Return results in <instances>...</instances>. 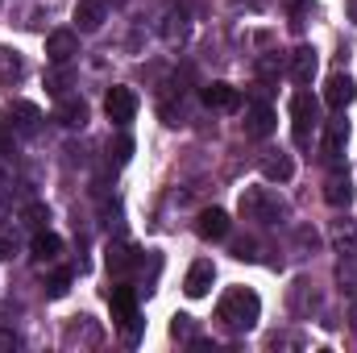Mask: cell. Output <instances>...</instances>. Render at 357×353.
Returning <instances> with one entry per match:
<instances>
[{
  "label": "cell",
  "mask_w": 357,
  "mask_h": 353,
  "mask_svg": "<svg viewBox=\"0 0 357 353\" xmlns=\"http://www.w3.org/2000/svg\"><path fill=\"white\" fill-rule=\"evenodd\" d=\"M21 54L17 50H8V46H0V84H13V80H21Z\"/></svg>",
  "instance_id": "obj_23"
},
{
  "label": "cell",
  "mask_w": 357,
  "mask_h": 353,
  "mask_svg": "<svg viewBox=\"0 0 357 353\" xmlns=\"http://www.w3.org/2000/svg\"><path fill=\"white\" fill-rule=\"evenodd\" d=\"M316 121H320L316 100H312L307 91H295V96H291V137H295V146H307V142H312Z\"/></svg>",
  "instance_id": "obj_3"
},
{
  "label": "cell",
  "mask_w": 357,
  "mask_h": 353,
  "mask_svg": "<svg viewBox=\"0 0 357 353\" xmlns=\"http://www.w3.org/2000/svg\"><path fill=\"white\" fill-rule=\"evenodd\" d=\"M287 308H291V316H299V320H312V312L320 308L316 283H312V278H295V283H291V291H287Z\"/></svg>",
  "instance_id": "obj_6"
},
{
  "label": "cell",
  "mask_w": 357,
  "mask_h": 353,
  "mask_svg": "<svg viewBox=\"0 0 357 353\" xmlns=\"http://www.w3.org/2000/svg\"><path fill=\"white\" fill-rule=\"evenodd\" d=\"M21 254V237L17 229H0V262H13Z\"/></svg>",
  "instance_id": "obj_25"
},
{
  "label": "cell",
  "mask_w": 357,
  "mask_h": 353,
  "mask_svg": "<svg viewBox=\"0 0 357 353\" xmlns=\"http://www.w3.org/2000/svg\"><path fill=\"white\" fill-rule=\"evenodd\" d=\"M291 175H295V163H291L287 154H266V158H262V179H270V183H287Z\"/></svg>",
  "instance_id": "obj_21"
},
{
  "label": "cell",
  "mask_w": 357,
  "mask_h": 353,
  "mask_svg": "<svg viewBox=\"0 0 357 353\" xmlns=\"http://www.w3.org/2000/svg\"><path fill=\"white\" fill-rule=\"evenodd\" d=\"M349 329L357 333V299H354V312H349Z\"/></svg>",
  "instance_id": "obj_34"
},
{
  "label": "cell",
  "mask_w": 357,
  "mask_h": 353,
  "mask_svg": "<svg viewBox=\"0 0 357 353\" xmlns=\"http://www.w3.org/2000/svg\"><path fill=\"white\" fill-rule=\"evenodd\" d=\"M278 71H282V59H278V54H266V59H258V75H262V80H274Z\"/></svg>",
  "instance_id": "obj_30"
},
{
  "label": "cell",
  "mask_w": 357,
  "mask_h": 353,
  "mask_svg": "<svg viewBox=\"0 0 357 353\" xmlns=\"http://www.w3.org/2000/svg\"><path fill=\"white\" fill-rule=\"evenodd\" d=\"M241 216L258 220V225H278V220H287V200L270 187H245L241 191Z\"/></svg>",
  "instance_id": "obj_2"
},
{
  "label": "cell",
  "mask_w": 357,
  "mask_h": 353,
  "mask_svg": "<svg viewBox=\"0 0 357 353\" xmlns=\"http://www.w3.org/2000/svg\"><path fill=\"white\" fill-rule=\"evenodd\" d=\"M59 121H63L67 129H84V125H88V104H84L79 96H63V100H59Z\"/></svg>",
  "instance_id": "obj_16"
},
{
  "label": "cell",
  "mask_w": 357,
  "mask_h": 353,
  "mask_svg": "<svg viewBox=\"0 0 357 353\" xmlns=\"http://www.w3.org/2000/svg\"><path fill=\"white\" fill-rule=\"evenodd\" d=\"M108 303H112V320L116 324H125V320L137 316V291L133 287H112L108 291Z\"/></svg>",
  "instance_id": "obj_13"
},
{
  "label": "cell",
  "mask_w": 357,
  "mask_h": 353,
  "mask_svg": "<svg viewBox=\"0 0 357 353\" xmlns=\"http://www.w3.org/2000/svg\"><path fill=\"white\" fill-rule=\"evenodd\" d=\"M75 54H79V33H75V29H54V33L46 38V59H50L54 67H67Z\"/></svg>",
  "instance_id": "obj_7"
},
{
  "label": "cell",
  "mask_w": 357,
  "mask_h": 353,
  "mask_svg": "<svg viewBox=\"0 0 357 353\" xmlns=\"http://www.w3.org/2000/svg\"><path fill=\"white\" fill-rule=\"evenodd\" d=\"M171 333H175V337H191V316H175Z\"/></svg>",
  "instance_id": "obj_33"
},
{
  "label": "cell",
  "mask_w": 357,
  "mask_h": 353,
  "mask_svg": "<svg viewBox=\"0 0 357 353\" xmlns=\"http://www.w3.org/2000/svg\"><path fill=\"white\" fill-rule=\"evenodd\" d=\"M324 200H328L333 208H349V204H354V179L349 175H328V183H324Z\"/></svg>",
  "instance_id": "obj_15"
},
{
  "label": "cell",
  "mask_w": 357,
  "mask_h": 353,
  "mask_svg": "<svg viewBox=\"0 0 357 353\" xmlns=\"http://www.w3.org/2000/svg\"><path fill=\"white\" fill-rule=\"evenodd\" d=\"M316 67H320V54L312 50V46H299V50H291V80L299 84V88H307L312 84V75H316Z\"/></svg>",
  "instance_id": "obj_10"
},
{
  "label": "cell",
  "mask_w": 357,
  "mask_h": 353,
  "mask_svg": "<svg viewBox=\"0 0 357 353\" xmlns=\"http://www.w3.org/2000/svg\"><path fill=\"white\" fill-rule=\"evenodd\" d=\"M258 316H262V299H258V291H250V287H233V291H225L220 303H216V320H220L225 329H233V333H250V329L258 324Z\"/></svg>",
  "instance_id": "obj_1"
},
{
  "label": "cell",
  "mask_w": 357,
  "mask_h": 353,
  "mask_svg": "<svg viewBox=\"0 0 357 353\" xmlns=\"http://www.w3.org/2000/svg\"><path fill=\"white\" fill-rule=\"evenodd\" d=\"M104 112H108V121H112L116 129H125V125L137 117V91L133 88H108V96H104Z\"/></svg>",
  "instance_id": "obj_5"
},
{
  "label": "cell",
  "mask_w": 357,
  "mask_h": 353,
  "mask_svg": "<svg viewBox=\"0 0 357 353\" xmlns=\"http://www.w3.org/2000/svg\"><path fill=\"white\" fill-rule=\"evenodd\" d=\"M312 17H316V4H312V0H295V8H291V25H295V29H303Z\"/></svg>",
  "instance_id": "obj_27"
},
{
  "label": "cell",
  "mask_w": 357,
  "mask_h": 353,
  "mask_svg": "<svg viewBox=\"0 0 357 353\" xmlns=\"http://www.w3.org/2000/svg\"><path fill=\"white\" fill-rule=\"evenodd\" d=\"M295 246H299V250H316V246H320V237H316L312 229H299V233H295Z\"/></svg>",
  "instance_id": "obj_32"
},
{
  "label": "cell",
  "mask_w": 357,
  "mask_h": 353,
  "mask_svg": "<svg viewBox=\"0 0 357 353\" xmlns=\"http://www.w3.org/2000/svg\"><path fill=\"white\" fill-rule=\"evenodd\" d=\"M245 133L250 137H270L274 133V108L270 104H250L245 108Z\"/></svg>",
  "instance_id": "obj_14"
},
{
  "label": "cell",
  "mask_w": 357,
  "mask_h": 353,
  "mask_svg": "<svg viewBox=\"0 0 357 353\" xmlns=\"http://www.w3.org/2000/svg\"><path fill=\"white\" fill-rule=\"evenodd\" d=\"M324 104H328L333 112H345V108L354 104V80H349V75H333V80L324 84Z\"/></svg>",
  "instance_id": "obj_12"
},
{
  "label": "cell",
  "mask_w": 357,
  "mask_h": 353,
  "mask_svg": "<svg viewBox=\"0 0 357 353\" xmlns=\"http://www.w3.org/2000/svg\"><path fill=\"white\" fill-rule=\"evenodd\" d=\"M133 262H137V258H133V250H129V246H116V250L108 254V270H116V274L133 270Z\"/></svg>",
  "instance_id": "obj_26"
},
{
  "label": "cell",
  "mask_w": 357,
  "mask_h": 353,
  "mask_svg": "<svg viewBox=\"0 0 357 353\" xmlns=\"http://www.w3.org/2000/svg\"><path fill=\"white\" fill-rule=\"evenodd\" d=\"M212 283H216V266L208 262V258H199V262H191V270H187L183 291H187L191 299H204V295L212 291Z\"/></svg>",
  "instance_id": "obj_8"
},
{
  "label": "cell",
  "mask_w": 357,
  "mask_h": 353,
  "mask_svg": "<svg viewBox=\"0 0 357 353\" xmlns=\"http://www.w3.org/2000/svg\"><path fill=\"white\" fill-rule=\"evenodd\" d=\"M337 287L357 299V254H341V262H337Z\"/></svg>",
  "instance_id": "obj_22"
},
{
  "label": "cell",
  "mask_w": 357,
  "mask_h": 353,
  "mask_svg": "<svg viewBox=\"0 0 357 353\" xmlns=\"http://www.w3.org/2000/svg\"><path fill=\"white\" fill-rule=\"evenodd\" d=\"M204 104L208 108H237V88L225 84V80H216V84L204 88Z\"/></svg>",
  "instance_id": "obj_20"
},
{
  "label": "cell",
  "mask_w": 357,
  "mask_h": 353,
  "mask_svg": "<svg viewBox=\"0 0 357 353\" xmlns=\"http://www.w3.org/2000/svg\"><path fill=\"white\" fill-rule=\"evenodd\" d=\"M46 220H50V208H46V204H29V208H25V225H33V229H42Z\"/></svg>",
  "instance_id": "obj_29"
},
{
  "label": "cell",
  "mask_w": 357,
  "mask_h": 353,
  "mask_svg": "<svg viewBox=\"0 0 357 353\" xmlns=\"http://www.w3.org/2000/svg\"><path fill=\"white\" fill-rule=\"evenodd\" d=\"M75 21H79L84 33H96L104 25V0H79L75 4Z\"/></svg>",
  "instance_id": "obj_18"
},
{
  "label": "cell",
  "mask_w": 357,
  "mask_h": 353,
  "mask_svg": "<svg viewBox=\"0 0 357 353\" xmlns=\"http://www.w3.org/2000/svg\"><path fill=\"white\" fill-rule=\"evenodd\" d=\"M345 142H349V121H345V112H337V117L324 125V158H328V163H341Z\"/></svg>",
  "instance_id": "obj_9"
},
{
  "label": "cell",
  "mask_w": 357,
  "mask_h": 353,
  "mask_svg": "<svg viewBox=\"0 0 357 353\" xmlns=\"http://www.w3.org/2000/svg\"><path fill=\"white\" fill-rule=\"evenodd\" d=\"M59 254H63V237L50 233V229H38V237H33V258H38V262H59Z\"/></svg>",
  "instance_id": "obj_17"
},
{
  "label": "cell",
  "mask_w": 357,
  "mask_h": 353,
  "mask_svg": "<svg viewBox=\"0 0 357 353\" xmlns=\"http://www.w3.org/2000/svg\"><path fill=\"white\" fill-rule=\"evenodd\" d=\"M199 237L204 241H220V237H229V229H233V220H229V212H220V208H208V212H199Z\"/></svg>",
  "instance_id": "obj_11"
},
{
  "label": "cell",
  "mask_w": 357,
  "mask_h": 353,
  "mask_svg": "<svg viewBox=\"0 0 357 353\" xmlns=\"http://www.w3.org/2000/svg\"><path fill=\"white\" fill-rule=\"evenodd\" d=\"M67 291H71V274H67V270H59V274L46 283V295H50V299H63Z\"/></svg>",
  "instance_id": "obj_28"
},
{
  "label": "cell",
  "mask_w": 357,
  "mask_h": 353,
  "mask_svg": "<svg viewBox=\"0 0 357 353\" xmlns=\"http://www.w3.org/2000/svg\"><path fill=\"white\" fill-rule=\"evenodd\" d=\"M162 33H167V42H183V38H187V13H183V8H171V13H167Z\"/></svg>",
  "instance_id": "obj_24"
},
{
  "label": "cell",
  "mask_w": 357,
  "mask_h": 353,
  "mask_svg": "<svg viewBox=\"0 0 357 353\" xmlns=\"http://www.w3.org/2000/svg\"><path fill=\"white\" fill-rule=\"evenodd\" d=\"M328 237H333L337 254H357V225H354V220H333Z\"/></svg>",
  "instance_id": "obj_19"
},
{
  "label": "cell",
  "mask_w": 357,
  "mask_h": 353,
  "mask_svg": "<svg viewBox=\"0 0 357 353\" xmlns=\"http://www.w3.org/2000/svg\"><path fill=\"white\" fill-rule=\"evenodd\" d=\"M129 154H133V142H129V137H116V146H112L116 167H125V163H129Z\"/></svg>",
  "instance_id": "obj_31"
},
{
  "label": "cell",
  "mask_w": 357,
  "mask_h": 353,
  "mask_svg": "<svg viewBox=\"0 0 357 353\" xmlns=\"http://www.w3.org/2000/svg\"><path fill=\"white\" fill-rule=\"evenodd\" d=\"M4 129H13V133H21V137H33V133L42 129V108L29 104V100H13V104L4 108Z\"/></svg>",
  "instance_id": "obj_4"
}]
</instances>
